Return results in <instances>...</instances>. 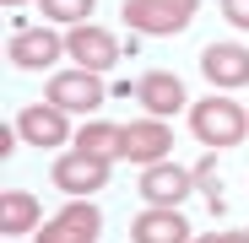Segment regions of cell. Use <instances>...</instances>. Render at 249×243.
Returning <instances> with one entry per match:
<instances>
[{
    "instance_id": "1",
    "label": "cell",
    "mask_w": 249,
    "mask_h": 243,
    "mask_svg": "<svg viewBox=\"0 0 249 243\" xmlns=\"http://www.w3.org/2000/svg\"><path fill=\"white\" fill-rule=\"evenodd\" d=\"M190 130H195L200 146H212V151H233V146L249 135V108H238L228 92H212V97L190 103Z\"/></svg>"
},
{
    "instance_id": "2",
    "label": "cell",
    "mask_w": 249,
    "mask_h": 243,
    "mask_svg": "<svg viewBox=\"0 0 249 243\" xmlns=\"http://www.w3.org/2000/svg\"><path fill=\"white\" fill-rule=\"evenodd\" d=\"M174 151V130L168 119H130V125L119 130V157L114 162H136V168H157V162H168Z\"/></svg>"
},
{
    "instance_id": "3",
    "label": "cell",
    "mask_w": 249,
    "mask_h": 243,
    "mask_svg": "<svg viewBox=\"0 0 249 243\" xmlns=\"http://www.w3.org/2000/svg\"><path fill=\"white\" fill-rule=\"evenodd\" d=\"M108 173H114V162H108V157H87V151H65V157H54V168H49L54 189L71 194V200L98 194V189L108 184Z\"/></svg>"
},
{
    "instance_id": "4",
    "label": "cell",
    "mask_w": 249,
    "mask_h": 243,
    "mask_svg": "<svg viewBox=\"0 0 249 243\" xmlns=\"http://www.w3.org/2000/svg\"><path fill=\"white\" fill-rule=\"evenodd\" d=\"M65 54H71V65H76V70L103 76V70H114V60L124 54V44H119L108 27L81 22V27H71V32H65Z\"/></svg>"
},
{
    "instance_id": "5",
    "label": "cell",
    "mask_w": 249,
    "mask_h": 243,
    "mask_svg": "<svg viewBox=\"0 0 249 243\" xmlns=\"http://www.w3.org/2000/svg\"><path fill=\"white\" fill-rule=\"evenodd\" d=\"M195 168H179V162H157V168H141V200L146 206H162V211H179L184 200L195 194Z\"/></svg>"
},
{
    "instance_id": "6",
    "label": "cell",
    "mask_w": 249,
    "mask_h": 243,
    "mask_svg": "<svg viewBox=\"0 0 249 243\" xmlns=\"http://www.w3.org/2000/svg\"><path fill=\"white\" fill-rule=\"evenodd\" d=\"M60 54H65V38L54 27H44V22H38V27H17L11 44H6V60L17 70H54Z\"/></svg>"
},
{
    "instance_id": "7",
    "label": "cell",
    "mask_w": 249,
    "mask_h": 243,
    "mask_svg": "<svg viewBox=\"0 0 249 243\" xmlns=\"http://www.w3.org/2000/svg\"><path fill=\"white\" fill-rule=\"evenodd\" d=\"M44 97L65 113H98L103 108V76L92 70H54L44 81Z\"/></svg>"
},
{
    "instance_id": "8",
    "label": "cell",
    "mask_w": 249,
    "mask_h": 243,
    "mask_svg": "<svg viewBox=\"0 0 249 243\" xmlns=\"http://www.w3.org/2000/svg\"><path fill=\"white\" fill-rule=\"evenodd\" d=\"M17 135H22L27 146H38V151H60V146L76 141L71 113L54 108V103H33V108H22V113H17Z\"/></svg>"
},
{
    "instance_id": "9",
    "label": "cell",
    "mask_w": 249,
    "mask_h": 243,
    "mask_svg": "<svg viewBox=\"0 0 249 243\" xmlns=\"http://www.w3.org/2000/svg\"><path fill=\"white\" fill-rule=\"evenodd\" d=\"M200 76L212 81L217 92L249 87V44H206L200 49Z\"/></svg>"
},
{
    "instance_id": "10",
    "label": "cell",
    "mask_w": 249,
    "mask_h": 243,
    "mask_svg": "<svg viewBox=\"0 0 249 243\" xmlns=\"http://www.w3.org/2000/svg\"><path fill=\"white\" fill-rule=\"evenodd\" d=\"M136 103H141L152 119H168V113H184V108H190L184 81H179L174 70H146V76L136 81Z\"/></svg>"
},
{
    "instance_id": "11",
    "label": "cell",
    "mask_w": 249,
    "mask_h": 243,
    "mask_svg": "<svg viewBox=\"0 0 249 243\" xmlns=\"http://www.w3.org/2000/svg\"><path fill=\"white\" fill-rule=\"evenodd\" d=\"M130 243H195L184 211H162V206H146L136 222H130Z\"/></svg>"
},
{
    "instance_id": "12",
    "label": "cell",
    "mask_w": 249,
    "mask_h": 243,
    "mask_svg": "<svg viewBox=\"0 0 249 243\" xmlns=\"http://www.w3.org/2000/svg\"><path fill=\"white\" fill-rule=\"evenodd\" d=\"M119 16H124V27H136V32H146V38H174V32H184V22L162 6V0H124Z\"/></svg>"
},
{
    "instance_id": "13",
    "label": "cell",
    "mask_w": 249,
    "mask_h": 243,
    "mask_svg": "<svg viewBox=\"0 0 249 243\" xmlns=\"http://www.w3.org/2000/svg\"><path fill=\"white\" fill-rule=\"evenodd\" d=\"M38 227H44V211H38V200L27 189H6L0 194V232L6 238H27Z\"/></svg>"
},
{
    "instance_id": "14",
    "label": "cell",
    "mask_w": 249,
    "mask_h": 243,
    "mask_svg": "<svg viewBox=\"0 0 249 243\" xmlns=\"http://www.w3.org/2000/svg\"><path fill=\"white\" fill-rule=\"evenodd\" d=\"M119 130L124 125H108V119H87V125L76 130V141H71V151H87V157H119Z\"/></svg>"
},
{
    "instance_id": "15",
    "label": "cell",
    "mask_w": 249,
    "mask_h": 243,
    "mask_svg": "<svg viewBox=\"0 0 249 243\" xmlns=\"http://www.w3.org/2000/svg\"><path fill=\"white\" fill-rule=\"evenodd\" d=\"M38 11H44V22L49 27H81V22H92V11H98V0H38Z\"/></svg>"
},
{
    "instance_id": "16",
    "label": "cell",
    "mask_w": 249,
    "mask_h": 243,
    "mask_svg": "<svg viewBox=\"0 0 249 243\" xmlns=\"http://www.w3.org/2000/svg\"><path fill=\"white\" fill-rule=\"evenodd\" d=\"M33 243H98L87 227H76V222H65V216H49L44 227L33 232Z\"/></svg>"
},
{
    "instance_id": "17",
    "label": "cell",
    "mask_w": 249,
    "mask_h": 243,
    "mask_svg": "<svg viewBox=\"0 0 249 243\" xmlns=\"http://www.w3.org/2000/svg\"><path fill=\"white\" fill-rule=\"evenodd\" d=\"M222 16H228V27L249 32V0H222Z\"/></svg>"
},
{
    "instance_id": "18",
    "label": "cell",
    "mask_w": 249,
    "mask_h": 243,
    "mask_svg": "<svg viewBox=\"0 0 249 243\" xmlns=\"http://www.w3.org/2000/svg\"><path fill=\"white\" fill-rule=\"evenodd\" d=\"M162 6H168V11H174V16L190 27V22H195V11H200V0H162Z\"/></svg>"
},
{
    "instance_id": "19",
    "label": "cell",
    "mask_w": 249,
    "mask_h": 243,
    "mask_svg": "<svg viewBox=\"0 0 249 243\" xmlns=\"http://www.w3.org/2000/svg\"><path fill=\"white\" fill-rule=\"evenodd\" d=\"M222 243H249V227H233V232H222Z\"/></svg>"
},
{
    "instance_id": "20",
    "label": "cell",
    "mask_w": 249,
    "mask_h": 243,
    "mask_svg": "<svg viewBox=\"0 0 249 243\" xmlns=\"http://www.w3.org/2000/svg\"><path fill=\"white\" fill-rule=\"evenodd\" d=\"M195 243H222V232H212V238H195Z\"/></svg>"
},
{
    "instance_id": "21",
    "label": "cell",
    "mask_w": 249,
    "mask_h": 243,
    "mask_svg": "<svg viewBox=\"0 0 249 243\" xmlns=\"http://www.w3.org/2000/svg\"><path fill=\"white\" fill-rule=\"evenodd\" d=\"M0 6H27V0H0Z\"/></svg>"
}]
</instances>
